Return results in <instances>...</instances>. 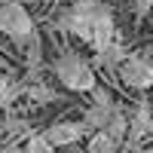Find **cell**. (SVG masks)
Instances as JSON below:
<instances>
[{
    "mask_svg": "<svg viewBox=\"0 0 153 153\" xmlns=\"http://www.w3.org/2000/svg\"><path fill=\"white\" fill-rule=\"evenodd\" d=\"M150 9H153V0H135V16L138 19H144Z\"/></svg>",
    "mask_w": 153,
    "mask_h": 153,
    "instance_id": "cell-16",
    "label": "cell"
},
{
    "mask_svg": "<svg viewBox=\"0 0 153 153\" xmlns=\"http://www.w3.org/2000/svg\"><path fill=\"white\" fill-rule=\"evenodd\" d=\"M0 34H6V6H0Z\"/></svg>",
    "mask_w": 153,
    "mask_h": 153,
    "instance_id": "cell-17",
    "label": "cell"
},
{
    "mask_svg": "<svg viewBox=\"0 0 153 153\" xmlns=\"http://www.w3.org/2000/svg\"><path fill=\"white\" fill-rule=\"evenodd\" d=\"M117 71H120V80L129 89H150L153 86V68L147 65L144 55H126Z\"/></svg>",
    "mask_w": 153,
    "mask_h": 153,
    "instance_id": "cell-4",
    "label": "cell"
},
{
    "mask_svg": "<svg viewBox=\"0 0 153 153\" xmlns=\"http://www.w3.org/2000/svg\"><path fill=\"white\" fill-rule=\"evenodd\" d=\"M113 110H117V104H113V98L107 89H101L95 86L92 89V107L86 110V117H83V126H86V132H101L107 126V120L113 117Z\"/></svg>",
    "mask_w": 153,
    "mask_h": 153,
    "instance_id": "cell-3",
    "label": "cell"
},
{
    "mask_svg": "<svg viewBox=\"0 0 153 153\" xmlns=\"http://www.w3.org/2000/svg\"><path fill=\"white\" fill-rule=\"evenodd\" d=\"M52 71L61 80V86L71 89V92H92V89L98 86L95 83V68L89 65L83 55H76V52H61L55 58Z\"/></svg>",
    "mask_w": 153,
    "mask_h": 153,
    "instance_id": "cell-1",
    "label": "cell"
},
{
    "mask_svg": "<svg viewBox=\"0 0 153 153\" xmlns=\"http://www.w3.org/2000/svg\"><path fill=\"white\" fill-rule=\"evenodd\" d=\"M126 58V52H123V46L117 43V40H113V43H107L104 49H101V52H98V65H104V68H120V61Z\"/></svg>",
    "mask_w": 153,
    "mask_h": 153,
    "instance_id": "cell-11",
    "label": "cell"
},
{
    "mask_svg": "<svg viewBox=\"0 0 153 153\" xmlns=\"http://www.w3.org/2000/svg\"><path fill=\"white\" fill-rule=\"evenodd\" d=\"M147 132H153V110H150L147 101H141V104H138V110L129 117V135H126V138H129L132 144H138Z\"/></svg>",
    "mask_w": 153,
    "mask_h": 153,
    "instance_id": "cell-7",
    "label": "cell"
},
{
    "mask_svg": "<svg viewBox=\"0 0 153 153\" xmlns=\"http://www.w3.org/2000/svg\"><path fill=\"white\" fill-rule=\"evenodd\" d=\"M25 95H28L31 101H37V104H49V101H55V92L43 83H34V86H25Z\"/></svg>",
    "mask_w": 153,
    "mask_h": 153,
    "instance_id": "cell-13",
    "label": "cell"
},
{
    "mask_svg": "<svg viewBox=\"0 0 153 153\" xmlns=\"http://www.w3.org/2000/svg\"><path fill=\"white\" fill-rule=\"evenodd\" d=\"M3 6H6V37H12L19 46H28L34 37H37L31 12L25 9L19 0H9V3H3Z\"/></svg>",
    "mask_w": 153,
    "mask_h": 153,
    "instance_id": "cell-2",
    "label": "cell"
},
{
    "mask_svg": "<svg viewBox=\"0 0 153 153\" xmlns=\"http://www.w3.org/2000/svg\"><path fill=\"white\" fill-rule=\"evenodd\" d=\"M19 95H25V86H22V83H16L12 76H0V110L9 107Z\"/></svg>",
    "mask_w": 153,
    "mask_h": 153,
    "instance_id": "cell-9",
    "label": "cell"
},
{
    "mask_svg": "<svg viewBox=\"0 0 153 153\" xmlns=\"http://www.w3.org/2000/svg\"><path fill=\"white\" fill-rule=\"evenodd\" d=\"M101 132H107L117 144H120V141H126V135H129V117H126V113L117 107V110H113V117L107 120V126H104Z\"/></svg>",
    "mask_w": 153,
    "mask_h": 153,
    "instance_id": "cell-8",
    "label": "cell"
},
{
    "mask_svg": "<svg viewBox=\"0 0 153 153\" xmlns=\"http://www.w3.org/2000/svg\"><path fill=\"white\" fill-rule=\"evenodd\" d=\"M46 3H58V0H46Z\"/></svg>",
    "mask_w": 153,
    "mask_h": 153,
    "instance_id": "cell-21",
    "label": "cell"
},
{
    "mask_svg": "<svg viewBox=\"0 0 153 153\" xmlns=\"http://www.w3.org/2000/svg\"><path fill=\"white\" fill-rule=\"evenodd\" d=\"M117 141L107 135V132H95L92 135V141H89V147H86V153H117Z\"/></svg>",
    "mask_w": 153,
    "mask_h": 153,
    "instance_id": "cell-12",
    "label": "cell"
},
{
    "mask_svg": "<svg viewBox=\"0 0 153 153\" xmlns=\"http://www.w3.org/2000/svg\"><path fill=\"white\" fill-rule=\"evenodd\" d=\"M144 58H147V65L153 68V46H150V49H147V52H144Z\"/></svg>",
    "mask_w": 153,
    "mask_h": 153,
    "instance_id": "cell-19",
    "label": "cell"
},
{
    "mask_svg": "<svg viewBox=\"0 0 153 153\" xmlns=\"http://www.w3.org/2000/svg\"><path fill=\"white\" fill-rule=\"evenodd\" d=\"M113 40H117V25H113V12L107 9V12H101V16L92 19V40L89 43L95 46V52H101Z\"/></svg>",
    "mask_w": 153,
    "mask_h": 153,
    "instance_id": "cell-6",
    "label": "cell"
},
{
    "mask_svg": "<svg viewBox=\"0 0 153 153\" xmlns=\"http://www.w3.org/2000/svg\"><path fill=\"white\" fill-rule=\"evenodd\" d=\"M150 153H153V150H150Z\"/></svg>",
    "mask_w": 153,
    "mask_h": 153,
    "instance_id": "cell-22",
    "label": "cell"
},
{
    "mask_svg": "<svg viewBox=\"0 0 153 153\" xmlns=\"http://www.w3.org/2000/svg\"><path fill=\"white\" fill-rule=\"evenodd\" d=\"M25 153H55V147L49 144L43 135H28V144H25Z\"/></svg>",
    "mask_w": 153,
    "mask_h": 153,
    "instance_id": "cell-15",
    "label": "cell"
},
{
    "mask_svg": "<svg viewBox=\"0 0 153 153\" xmlns=\"http://www.w3.org/2000/svg\"><path fill=\"white\" fill-rule=\"evenodd\" d=\"M3 135H12V138H28L31 135V129H28V123L25 120H19V117H6L3 120Z\"/></svg>",
    "mask_w": 153,
    "mask_h": 153,
    "instance_id": "cell-14",
    "label": "cell"
},
{
    "mask_svg": "<svg viewBox=\"0 0 153 153\" xmlns=\"http://www.w3.org/2000/svg\"><path fill=\"white\" fill-rule=\"evenodd\" d=\"M3 153H25V150H22V147H16V144H6V147H3Z\"/></svg>",
    "mask_w": 153,
    "mask_h": 153,
    "instance_id": "cell-18",
    "label": "cell"
},
{
    "mask_svg": "<svg viewBox=\"0 0 153 153\" xmlns=\"http://www.w3.org/2000/svg\"><path fill=\"white\" fill-rule=\"evenodd\" d=\"M86 135V126L83 123H55V126H49V129L43 132V138L52 147H71V144H76L80 138Z\"/></svg>",
    "mask_w": 153,
    "mask_h": 153,
    "instance_id": "cell-5",
    "label": "cell"
},
{
    "mask_svg": "<svg viewBox=\"0 0 153 153\" xmlns=\"http://www.w3.org/2000/svg\"><path fill=\"white\" fill-rule=\"evenodd\" d=\"M0 68H6V61H3V55H0Z\"/></svg>",
    "mask_w": 153,
    "mask_h": 153,
    "instance_id": "cell-20",
    "label": "cell"
},
{
    "mask_svg": "<svg viewBox=\"0 0 153 153\" xmlns=\"http://www.w3.org/2000/svg\"><path fill=\"white\" fill-rule=\"evenodd\" d=\"M107 9H110V6L101 3V0H76V3L71 6L74 16H83V19H89V22H92L95 16H101V12H107Z\"/></svg>",
    "mask_w": 153,
    "mask_h": 153,
    "instance_id": "cell-10",
    "label": "cell"
}]
</instances>
